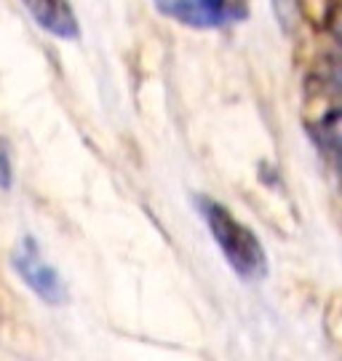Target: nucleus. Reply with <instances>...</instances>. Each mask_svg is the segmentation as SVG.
Returning a JSON list of instances; mask_svg holds the SVG:
<instances>
[{"label": "nucleus", "instance_id": "obj_1", "mask_svg": "<svg viewBox=\"0 0 342 361\" xmlns=\"http://www.w3.org/2000/svg\"><path fill=\"white\" fill-rule=\"evenodd\" d=\"M193 201H195V209H198L209 235L214 238L216 249L222 252L225 262L230 265V271L241 276L243 281L267 279L270 257H267V249L257 231L249 228L241 217H236L222 201H216L212 195H195Z\"/></svg>", "mask_w": 342, "mask_h": 361}, {"label": "nucleus", "instance_id": "obj_7", "mask_svg": "<svg viewBox=\"0 0 342 361\" xmlns=\"http://www.w3.org/2000/svg\"><path fill=\"white\" fill-rule=\"evenodd\" d=\"M13 185V164L6 142L0 140V190H8Z\"/></svg>", "mask_w": 342, "mask_h": 361}, {"label": "nucleus", "instance_id": "obj_9", "mask_svg": "<svg viewBox=\"0 0 342 361\" xmlns=\"http://www.w3.org/2000/svg\"><path fill=\"white\" fill-rule=\"evenodd\" d=\"M331 35L342 43V11L337 13V16H334V22H331Z\"/></svg>", "mask_w": 342, "mask_h": 361}, {"label": "nucleus", "instance_id": "obj_6", "mask_svg": "<svg viewBox=\"0 0 342 361\" xmlns=\"http://www.w3.org/2000/svg\"><path fill=\"white\" fill-rule=\"evenodd\" d=\"M318 75H321V80H324L326 89L342 94V56L326 59V65H324V70H321Z\"/></svg>", "mask_w": 342, "mask_h": 361}, {"label": "nucleus", "instance_id": "obj_3", "mask_svg": "<svg viewBox=\"0 0 342 361\" xmlns=\"http://www.w3.org/2000/svg\"><path fill=\"white\" fill-rule=\"evenodd\" d=\"M158 13L190 30H222L246 16V8L233 0H152Z\"/></svg>", "mask_w": 342, "mask_h": 361}, {"label": "nucleus", "instance_id": "obj_4", "mask_svg": "<svg viewBox=\"0 0 342 361\" xmlns=\"http://www.w3.org/2000/svg\"><path fill=\"white\" fill-rule=\"evenodd\" d=\"M25 11L35 25L56 40L80 38V19L70 0H22Z\"/></svg>", "mask_w": 342, "mask_h": 361}, {"label": "nucleus", "instance_id": "obj_8", "mask_svg": "<svg viewBox=\"0 0 342 361\" xmlns=\"http://www.w3.org/2000/svg\"><path fill=\"white\" fill-rule=\"evenodd\" d=\"M270 3H273V13H276V19L289 30V27H292L294 8H297V0H270Z\"/></svg>", "mask_w": 342, "mask_h": 361}, {"label": "nucleus", "instance_id": "obj_2", "mask_svg": "<svg viewBox=\"0 0 342 361\" xmlns=\"http://www.w3.org/2000/svg\"><path fill=\"white\" fill-rule=\"evenodd\" d=\"M11 268L19 281L46 305H64L67 302V284L62 273L56 271L43 255L35 235H22L11 252Z\"/></svg>", "mask_w": 342, "mask_h": 361}, {"label": "nucleus", "instance_id": "obj_5", "mask_svg": "<svg viewBox=\"0 0 342 361\" xmlns=\"http://www.w3.org/2000/svg\"><path fill=\"white\" fill-rule=\"evenodd\" d=\"M313 137L318 147L342 169V104L318 118L313 126Z\"/></svg>", "mask_w": 342, "mask_h": 361}]
</instances>
